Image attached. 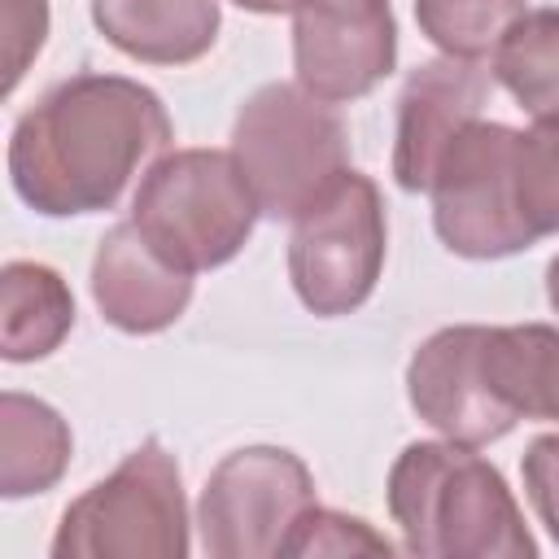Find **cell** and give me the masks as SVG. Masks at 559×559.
<instances>
[{"instance_id": "obj_10", "label": "cell", "mask_w": 559, "mask_h": 559, "mask_svg": "<svg viewBox=\"0 0 559 559\" xmlns=\"http://www.w3.org/2000/svg\"><path fill=\"white\" fill-rule=\"evenodd\" d=\"M406 397L415 415L459 445L502 441L515 419L502 415L480 376V323L432 332L406 362Z\"/></svg>"}, {"instance_id": "obj_24", "label": "cell", "mask_w": 559, "mask_h": 559, "mask_svg": "<svg viewBox=\"0 0 559 559\" xmlns=\"http://www.w3.org/2000/svg\"><path fill=\"white\" fill-rule=\"evenodd\" d=\"M546 297H550V306L559 310V253H555L550 266H546Z\"/></svg>"}, {"instance_id": "obj_21", "label": "cell", "mask_w": 559, "mask_h": 559, "mask_svg": "<svg viewBox=\"0 0 559 559\" xmlns=\"http://www.w3.org/2000/svg\"><path fill=\"white\" fill-rule=\"evenodd\" d=\"M4 4V92H13L48 39V0H0Z\"/></svg>"}, {"instance_id": "obj_18", "label": "cell", "mask_w": 559, "mask_h": 559, "mask_svg": "<svg viewBox=\"0 0 559 559\" xmlns=\"http://www.w3.org/2000/svg\"><path fill=\"white\" fill-rule=\"evenodd\" d=\"M524 0H415V22L428 44L459 61H485L524 17Z\"/></svg>"}, {"instance_id": "obj_8", "label": "cell", "mask_w": 559, "mask_h": 559, "mask_svg": "<svg viewBox=\"0 0 559 559\" xmlns=\"http://www.w3.org/2000/svg\"><path fill=\"white\" fill-rule=\"evenodd\" d=\"M310 507L314 476L293 450H231L210 472L197 502L201 550L210 559H280Z\"/></svg>"}, {"instance_id": "obj_3", "label": "cell", "mask_w": 559, "mask_h": 559, "mask_svg": "<svg viewBox=\"0 0 559 559\" xmlns=\"http://www.w3.org/2000/svg\"><path fill=\"white\" fill-rule=\"evenodd\" d=\"M231 157L266 218L297 223L349 175L341 114L301 83H262L236 114Z\"/></svg>"}, {"instance_id": "obj_17", "label": "cell", "mask_w": 559, "mask_h": 559, "mask_svg": "<svg viewBox=\"0 0 559 559\" xmlns=\"http://www.w3.org/2000/svg\"><path fill=\"white\" fill-rule=\"evenodd\" d=\"M493 79L528 118H559V9H533L502 35Z\"/></svg>"}, {"instance_id": "obj_14", "label": "cell", "mask_w": 559, "mask_h": 559, "mask_svg": "<svg viewBox=\"0 0 559 559\" xmlns=\"http://www.w3.org/2000/svg\"><path fill=\"white\" fill-rule=\"evenodd\" d=\"M480 376L502 415L559 424V328L480 323Z\"/></svg>"}, {"instance_id": "obj_11", "label": "cell", "mask_w": 559, "mask_h": 559, "mask_svg": "<svg viewBox=\"0 0 559 559\" xmlns=\"http://www.w3.org/2000/svg\"><path fill=\"white\" fill-rule=\"evenodd\" d=\"M489 96V74L480 61L437 57L411 70L397 96V135H393V179L402 192H428L432 170L445 144L480 118Z\"/></svg>"}, {"instance_id": "obj_16", "label": "cell", "mask_w": 559, "mask_h": 559, "mask_svg": "<svg viewBox=\"0 0 559 559\" xmlns=\"http://www.w3.org/2000/svg\"><path fill=\"white\" fill-rule=\"evenodd\" d=\"M0 354L4 362H39L74 328L70 284L44 262H9L0 271Z\"/></svg>"}, {"instance_id": "obj_19", "label": "cell", "mask_w": 559, "mask_h": 559, "mask_svg": "<svg viewBox=\"0 0 559 559\" xmlns=\"http://www.w3.org/2000/svg\"><path fill=\"white\" fill-rule=\"evenodd\" d=\"M515 210L533 245L559 231V118H533L515 135Z\"/></svg>"}, {"instance_id": "obj_9", "label": "cell", "mask_w": 559, "mask_h": 559, "mask_svg": "<svg viewBox=\"0 0 559 559\" xmlns=\"http://www.w3.org/2000/svg\"><path fill=\"white\" fill-rule=\"evenodd\" d=\"M397 66V22L389 0H301L293 13V70L297 83L328 100L349 105L384 83Z\"/></svg>"}, {"instance_id": "obj_6", "label": "cell", "mask_w": 559, "mask_h": 559, "mask_svg": "<svg viewBox=\"0 0 559 559\" xmlns=\"http://www.w3.org/2000/svg\"><path fill=\"white\" fill-rule=\"evenodd\" d=\"M384 249V197L367 175L349 170L314 210L293 223L288 280L297 301L319 319L358 310L380 284Z\"/></svg>"}, {"instance_id": "obj_23", "label": "cell", "mask_w": 559, "mask_h": 559, "mask_svg": "<svg viewBox=\"0 0 559 559\" xmlns=\"http://www.w3.org/2000/svg\"><path fill=\"white\" fill-rule=\"evenodd\" d=\"M231 4H240L245 13H266L271 17V13H297L301 0H231Z\"/></svg>"}, {"instance_id": "obj_4", "label": "cell", "mask_w": 559, "mask_h": 559, "mask_svg": "<svg viewBox=\"0 0 559 559\" xmlns=\"http://www.w3.org/2000/svg\"><path fill=\"white\" fill-rule=\"evenodd\" d=\"M258 197L223 148L162 153L131 201V223L179 271H214L231 262L258 223Z\"/></svg>"}, {"instance_id": "obj_5", "label": "cell", "mask_w": 559, "mask_h": 559, "mask_svg": "<svg viewBox=\"0 0 559 559\" xmlns=\"http://www.w3.org/2000/svg\"><path fill=\"white\" fill-rule=\"evenodd\" d=\"M188 550L179 463L153 437L79 493L52 537V559H183Z\"/></svg>"}, {"instance_id": "obj_20", "label": "cell", "mask_w": 559, "mask_h": 559, "mask_svg": "<svg viewBox=\"0 0 559 559\" xmlns=\"http://www.w3.org/2000/svg\"><path fill=\"white\" fill-rule=\"evenodd\" d=\"M284 555L288 559H297V555H393V542L380 537L367 520L314 502L301 515V524L293 528Z\"/></svg>"}, {"instance_id": "obj_7", "label": "cell", "mask_w": 559, "mask_h": 559, "mask_svg": "<svg viewBox=\"0 0 559 559\" xmlns=\"http://www.w3.org/2000/svg\"><path fill=\"white\" fill-rule=\"evenodd\" d=\"M515 127L472 118L441 153L428 197L441 245L472 262L533 249L515 210Z\"/></svg>"}, {"instance_id": "obj_13", "label": "cell", "mask_w": 559, "mask_h": 559, "mask_svg": "<svg viewBox=\"0 0 559 559\" xmlns=\"http://www.w3.org/2000/svg\"><path fill=\"white\" fill-rule=\"evenodd\" d=\"M92 22L131 61L188 66L214 48L223 13L218 0H92Z\"/></svg>"}, {"instance_id": "obj_12", "label": "cell", "mask_w": 559, "mask_h": 559, "mask_svg": "<svg viewBox=\"0 0 559 559\" xmlns=\"http://www.w3.org/2000/svg\"><path fill=\"white\" fill-rule=\"evenodd\" d=\"M92 301L105 323L127 336L166 332L192 301V275L166 262L127 218L114 223L92 258Z\"/></svg>"}, {"instance_id": "obj_22", "label": "cell", "mask_w": 559, "mask_h": 559, "mask_svg": "<svg viewBox=\"0 0 559 559\" xmlns=\"http://www.w3.org/2000/svg\"><path fill=\"white\" fill-rule=\"evenodd\" d=\"M520 472H524V493H528L537 520L546 524V533L559 546V432L533 437L520 459Z\"/></svg>"}, {"instance_id": "obj_1", "label": "cell", "mask_w": 559, "mask_h": 559, "mask_svg": "<svg viewBox=\"0 0 559 559\" xmlns=\"http://www.w3.org/2000/svg\"><path fill=\"white\" fill-rule=\"evenodd\" d=\"M175 140L153 87L127 74H70L52 83L9 135V183L44 218L114 210L131 175Z\"/></svg>"}, {"instance_id": "obj_2", "label": "cell", "mask_w": 559, "mask_h": 559, "mask_svg": "<svg viewBox=\"0 0 559 559\" xmlns=\"http://www.w3.org/2000/svg\"><path fill=\"white\" fill-rule=\"evenodd\" d=\"M402 550L419 559H533L520 502L502 472L459 441H411L384 485Z\"/></svg>"}, {"instance_id": "obj_15", "label": "cell", "mask_w": 559, "mask_h": 559, "mask_svg": "<svg viewBox=\"0 0 559 559\" xmlns=\"http://www.w3.org/2000/svg\"><path fill=\"white\" fill-rule=\"evenodd\" d=\"M70 424L48 402L4 389L0 393V493H48L70 467Z\"/></svg>"}]
</instances>
